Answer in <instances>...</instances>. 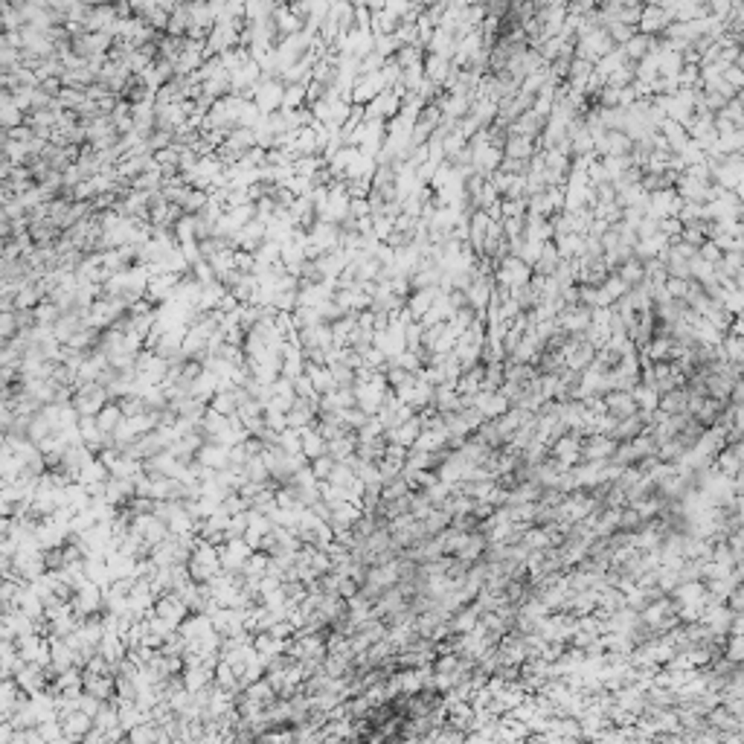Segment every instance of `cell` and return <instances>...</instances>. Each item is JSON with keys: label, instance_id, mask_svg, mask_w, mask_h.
<instances>
[{"label": "cell", "instance_id": "7a4b0ae2", "mask_svg": "<svg viewBox=\"0 0 744 744\" xmlns=\"http://www.w3.org/2000/svg\"><path fill=\"white\" fill-rule=\"evenodd\" d=\"M724 604H727V608H730L733 614H741V611H744V591H741V582L733 584V591L724 596Z\"/></svg>", "mask_w": 744, "mask_h": 744}, {"label": "cell", "instance_id": "6da1fadb", "mask_svg": "<svg viewBox=\"0 0 744 744\" xmlns=\"http://www.w3.org/2000/svg\"><path fill=\"white\" fill-rule=\"evenodd\" d=\"M602 401H604V410H608L614 418H625V416L637 413V405H634L631 390H608L602 396Z\"/></svg>", "mask_w": 744, "mask_h": 744}]
</instances>
